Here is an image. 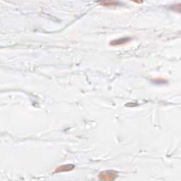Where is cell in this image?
Returning a JSON list of instances; mask_svg holds the SVG:
<instances>
[{
    "label": "cell",
    "mask_w": 181,
    "mask_h": 181,
    "mask_svg": "<svg viewBox=\"0 0 181 181\" xmlns=\"http://www.w3.org/2000/svg\"><path fill=\"white\" fill-rule=\"evenodd\" d=\"M98 3H99L100 5L104 6H114L118 5L119 3L118 2L115 1H102V2H98Z\"/></svg>",
    "instance_id": "277c9868"
},
{
    "label": "cell",
    "mask_w": 181,
    "mask_h": 181,
    "mask_svg": "<svg viewBox=\"0 0 181 181\" xmlns=\"http://www.w3.org/2000/svg\"><path fill=\"white\" fill-rule=\"evenodd\" d=\"M98 177L100 180H112L115 179V178L117 177V173L113 171H106L99 173Z\"/></svg>",
    "instance_id": "6da1fadb"
},
{
    "label": "cell",
    "mask_w": 181,
    "mask_h": 181,
    "mask_svg": "<svg viewBox=\"0 0 181 181\" xmlns=\"http://www.w3.org/2000/svg\"><path fill=\"white\" fill-rule=\"evenodd\" d=\"M131 40V38H119V39H115L113 41L111 42V45H114V46H117V45H121L123 44H125L129 42V41Z\"/></svg>",
    "instance_id": "3957f363"
},
{
    "label": "cell",
    "mask_w": 181,
    "mask_h": 181,
    "mask_svg": "<svg viewBox=\"0 0 181 181\" xmlns=\"http://www.w3.org/2000/svg\"><path fill=\"white\" fill-rule=\"evenodd\" d=\"M74 168V165L73 164H65L63 166H60L55 169V173H60V172H67L71 171Z\"/></svg>",
    "instance_id": "7a4b0ae2"
}]
</instances>
